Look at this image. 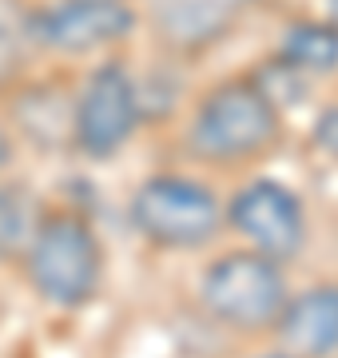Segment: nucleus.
<instances>
[{
    "mask_svg": "<svg viewBox=\"0 0 338 358\" xmlns=\"http://www.w3.org/2000/svg\"><path fill=\"white\" fill-rule=\"evenodd\" d=\"M24 267L32 291L44 303L72 310L84 307L100 291L104 255H100V243H96V231L88 227V219L72 215V211H56V215L40 219Z\"/></svg>",
    "mask_w": 338,
    "mask_h": 358,
    "instance_id": "obj_1",
    "label": "nucleus"
},
{
    "mask_svg": "<svg viewBox=\"0 0 338 358\" xmlns=\"http://www.w3.org/2000/svg\"><path fill=\"white\" fill-rule=\"evenodd\" d=\"M279 140V108L255 80H231L203 96L191 124V152L207 164H243Z\"/></svg>",
    "mask_w": 338,
    "mask_h": 358,
    "instance_id": "obj_2",
    "label": "nucleus"
},
{
    "mask_svg": "<svg viewBox=\"0 0 338 358\" xmlns=\"http://www.w3.org/2000/svg\"><path fill=\"white\" fill-rule=\"evenodd\" d=\"M199 299L215 322L231 331H267L279 327L286 310L283 267L259 251H231L203 271Z\"/></svg>",
    "mask_w": 338,
    "mask_h": 358,
    "instance_id": "obj_3",
    "label": "nucleus"
},
{
    "mask_svg": "<svg viewBox=\"0 0 338 358\" xmlns=\"http://www.w3.org/2000/svg\"><path fill=\"white\" fill-rule=\"evenodd\" d=\"M223 203L207 183L183 176H152L131 195V223L143 239L168 251L203 247L223 227Z\"/></svg>",
    "mask_w": 338,
    "mask_h": 358,
    "instance_id": "obj_4",
    "label": "nucleus"
},
{
    "mask_svg": "<svg viewBox=\"0 0 338 358\" xmlns=\"http://www.w3.org/2000/svg\"><path fill=\"white\" fill-rule=\"evenodd\" d=\"M227 223L247 239L251 251H259L274 263L295 259L307 239L299 195L274 179H251L247 187H239L235 199L227 203Z\"/></svg>",
    "mask_w": 338,
    "mask_h": 358,
    "instance_id": "obj_5",
    "label": "nucleus"
},
{
    "mask_svg": "<svg viewBox=\"0 0 338 358\" xmlns=\"http://www.w3.org/2000/svg\"><path fill=\"white\" fill-rule=\"evenodd\" d=\"M140 92L124 64H100L76 103V148L88 159L116 155L140 124Z\"/></svg>",
    "mask_w": 338,
    "mask_h": 358,
    "instance_id": "obj_6",
    "label": "nucleus"
},
{
    "mask_svg": "<svg viewBox=\"0 0 338 358\" xmlns=\"http://www.w3.org/2000/svg\"><path fill=\"white\" fill-rule=\"evenodd\" d=\"M28 40L48 52H88L100 44L128 36L135 28V13L124 0H60L24 20Z\"/></svg>",
    "mask_w": 338,
    "mask_h": 358,
    "instance_id": "obj_7",
    "label": "nucleus"
},
{
    "mask_svg": "<svg viewBox=\"0 0 338 358\" xmlns=\"http://www.w3.org/2000/svg\"><path fill=\"white\" fill-rule=\"evenodd\" d=\"M279 343L291 358L338 355V282H323L291 299L279 319Z\"/></svg>",
    "mask_w": 338,
    "mask_h": 358,
    "instance_id": "obj_8",
    "label": "nucleus"
},
{
    "mask_svg": "<svg viewBox=\"0 0 338 358\" xmlns=\"http://www.w3.org/2000/svg\"><path fill=\"white\" fill-rule=\"evenodd\" d=\"M239 0H156L152 20L171 48L196 52L219 40L235 20Z\"/></svg>",
    "mask_w": 338,
    "mask_h": 358,
    "instance_id": "obj_9",
    "label": "nucleus"
},
{
    "mask_svg": "<svg viewBox=\"0 0 338 358\" xmlns=\"http://www.w3.org/2000/svg\"><path fill=\"white\" fill-rule=\"evenodd\" d=\"M16 124L40 148H60L76 140V103H68L60 88H28L16 100Z\"/></svg>",
    "mask_w": 338,
    "mask_h": 358,
    "instance_id": "obj_10",
    "label": "nucleus"
},
{
    "mask_svg": "<svg viewBox=\"0 0 338 358\" xmlns=\"http://www.w3.org/2000/svg\"><path fill=\"white\" fill-rule=\"evenodd\" d=\"M36 231H40V211L32 192L0 183V263L28 259Z\"/></svg>",
    "mask_w": 338,
    "mask_h": 358,
    "instance_id": "obj_11",
    "label": "nucleus"
},
{
    "mask_svg": "<svg viewBox=\"0 0 338 358\" xmlns=\"http://www.w3.org/2000/svg\"><path fill=\"white\" fill-rule=\"evenodd\" d=\"M279 56L302 72H330L338 68V24H318V20L291 24L279 44Z\"/></svg>",
    "mask_w": 338,
    "mask_h": 358,
    "instance_id": "obj_12",
    "label": "nucleus"
},
{
    "mask_svg": "<svg viewBox=\"0 0 338 358\" xmlns=\"http://www.w3.org/2000/svg\"><path fill=\"white\" fill-rule=\"evenodd\" d=\"M4 4H8V0H0V8H4ZM13 20H20V16L0 13V76H8L16 68V60H20V56H16V24Z\"/></svg>",
    "mask_w": 338,
    "mask_h": 358,
    "instance_id": "obj_13",
    "label": "nucleus"
},
{
    "mask_svg": "<svg viewBox=\"0 0 338 358\" xmlns=\"http://www.w3.org/2000/svg\"><path fill=\"white\" fill-rule=\"evenodd\" d=\"M314 143H318L330 159H338V103L318 115V124H314Z\"/></svg>",
    "mask_w": 338,
    "mask_h": 358,
    "instance_id": "obj_14",
    "label": "nucleus"
},
{
    "mask_svg": "<svg viewBox=\"0 0 338 358\" xmlns=\"http://www.w3.org/2000/svg\"><path fill=\"white\" fill-rule=\"evenodd\" d=\"M8 159H13V140H8V131L0 128V167L8 164Z\"/></svg>",
    "mask_w": 338,
    "mask_h": 358,
    "instance_id": "obj_15",
    "label": "nucleus"
},
{
    "mask_svg": "<svg viewBox=\"0 0 338 358\" xmlns=\"http://www.w3.org/2000/svg\"><path fill=\"white\" fill-rule=\"evenodd\" d=\"M330 24H338V0H330Z\"/></svg>",
    "mask_w": 338,
    "mask_h": 358,
    "instance_id": "obj_16",
    "label": "nucleus"
},
{
    "mask_svg": "<svg viewBox=\"0 0 338 358\" xmlns=\"http://www.w3.org/2000/svg\"><path fill=\"white\" fill-rule=\"evenodd\" d=\"M267 358H291V355H267Z\"/></svg>",
    "mask_w": 338,
    "mask_h": 358,
    "instance_id": "obj_17",
    "label": "nucleus"
}]
</instances>
